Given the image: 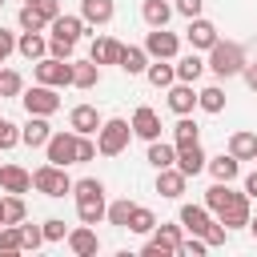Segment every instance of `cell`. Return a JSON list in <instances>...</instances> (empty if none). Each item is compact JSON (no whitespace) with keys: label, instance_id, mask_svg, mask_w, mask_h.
Instances as JSON below:
<instances>
[{"label":"cell","instance_id":"4316f807","mask_svg":"<svg viewBox=\"0 0 257 257\" xmlns=\"http://www.w3.org/2000/svg\"><path fill=\"white\" fill-rule=\"evenodd\" d=\"M205 169L213 173V181H233V177L241 173V161H237L233 153H221V157H209Z\"/></svg>","mask_w":257,"mask_h":257},{"label":"cell","instance_id":"9f6ffc18","mask_svg":"<svg viewBox=\"0 0 257 257\" xmlns=\"http://www.w3.org/2000/svg\"><path fill=\"white\" fill-rule=\"evenodd\" d=\"M249 233H253V237H257V217H253V221H249Z\"/></svg>","mask_w":257,"mask_h":257},{"label":"cell","instance_id":"60d3db41","mask_svg":"<svg viewBox=\"0 0 257 257\" xmlns=\"http://www.w3.org/2000/svg\"><path fill=\"white\" fill-rule=\"evenodd\" d=\"M24 92V76L16 68H0V96H20Z\"/></svg>","mask_w":257,"mask_h":257},{"label":"cell","instance_id":"ab89813d","mask_svg":"<svg viewBox=\"0 0 257 257\" xmlns=\"http://www.w3.org/2000/svg\"><path fill=\"white\" fill-rule=\"evenodd\" d=\"M72 197H76V201L104 197V181H96V177H84V181H76V185H72Z\"/></svg>","mask_w":257,"mask_h":257},{"label":"cell","instance_id":"4dcf8cb0","mask_svg":"<svg viewBox=\"0 0 257 257\" xmlns=\"http://www.w3.org/2000/svg\"><path fill=\"white\" fill-rule=\"evenodd\" d=\"M145 76H149L153 88H169V84L177 80V64H169V60H153V64L145 68Z\"/></svg>","mask_w":257,"mask_h":257},{"label":"cell","instance_id":"2e32d148","mask_svg":"<svg viewBox=\"0 0 257 257\" xmlns=\"http://www.w3.org/2000/svg\"><path fill=\"white\" fill-rule=\"evenodd\" d=\"M185 185H189V177H185L177 165H169V169H157V193H161V197L177 201V197L185 193Z\"/></svg>","mask_w":257,"mask_h":257},{"label":"cell","instance_id":"f546056e","mask_svg":"<svg viewBox=\"0 0 257 257\" xmlns=\"http://www.w3.org/2000/svg\"><path fill=\"white\" fill-rule=\"evenodd\" d=\"M205 68H209V64H205V60L197 56V48H193L189 56H181V60H177V80H189V84H197Z\"/></svg>","mask_w":257,"mask_h":257},{"label":"cell","instance_id":"f35d334b","mask_svg":"<svg viewBox=\"0 0 257 257\" xmlns=\"http://www.w3.org/2000/svg\"><path fill=\"white\" fill-rule=\"evenodd\" d=\"M128 217H133V201H128V197L112 201V205H108V213H104V221H108V225H116V229H128Z\"/></svg>","mask_w":257,"mask_h":257},{"label":"cell","instance_id":"e0dca14e","mask_svg":"<svg viewBox=\"0 0 257 257\" xmlns=\"http://www.w3.org/2000/svg\"><path fill=\"white\" fill-rule=\"evenodd\" d=\"M48 137H52L48 116H32V112H28V124L20 128V141H24L28 149H44V145H48Z\"/></svg>","mask_w":257,"mask_h":257},{"label":"cell","instance_id":"11a10c76","mask_svg":"<svg viewBox=\"0 0 257 257\" xmlns=\"http://www.w3.org/2000/svg\"><path fill=\"white\" fill-rule=\"evenodd\" d=\"M245 80H249V88L257 92V64H253V68H245Z\"/></svg>","mask_w":257,"mask_h":257},{"label":"cell","instance_id":"ba28073f","mask_svg":"<svg viewBox=\"0 0 257 257\" xmlns=\"http://www.w3.org/2000/svg\"><path fill=\"white\" fill-rule=\"evenodd\" d=\"M145 52H149L153 60H173V56L181 52V40H177V32H169V28H153V32L145 36Z\"/></svg>","mask_w":257,"mask_h":257},{"label":"cell","instance_id":"3957f363","mask_svg":"<svg viewBox=\"0 0 257 257\" xmlns=\"http://www.w3.org/2000/svg\"><path fill=\"white\" fill-rule=\"evenodd\" d=\"M72 185H76V181L64 173V165H52V161L32 173V189L44 193V197H64V193H72Z\"/></svg>","mask_w":257,"mask_h":257},{"label":"cell","instance_id":"5b68a950","mask_svg":"<svg viewBox=\"0 0 257 257\" xmlns=\"http://www.w3.org/2000/svg\"><path fill=\"white\" fill-rule=\"evenodd\" d=\"M32 72H36V80H40V84H52V88H68V84H72V60L40 56Z\"/></svg>","mask_w":257,"mask_h":257},{"label":"cell","instance_id":"c3c4849f","mask_svg":"<svg viewBox=\"0 0 257 257\" xmlns=\"http://www.w3.org/2000/svg\"><path fill=\"white\" fill-rule=\"evenodd\" d=\"M12 145H20V128H16L12 120H4V116H0V153H4V149H12Z\"/></svg>","mask_w":257,"mask_h":257},{"label":"cell","instance_id":"91938a15","mask_svg":"<svg viewBox=\"0 0 257 257\" xmlns=\"http://www.w3.org/2000/svg\"><path fill=\"white\" fill-rule=\"evenodd\" d=\"M0 8H4V0H0Z\"/></svg>","mask_w":257,"mask_h":257},{"label":"cell","instance_id":"836d02e7","mask_svg":"<svg viewBox=\"0 0 257 257\" xmlns=\"http://www.w3.org/2000/svg\"><path fill=\"white\" fill-rule=\"evenodd\" d=\"M104 213H108L104 197H92V201H76V217H80L84 225H100V221H104Z\"/></svg>","mask_w":257,"mask_h":257},{"label":"cell","instance_id":"7a4b0ae2","mask_svg":"<svg viewBox=\"0 0 257 257\" xmlns=\"http://www.w3.org/2000/svg\"><path fill=\"white\" fill-rule=\"evenodd\" d=\"M128 141H133V120H120V116L104 120L100 133H96V149H100V157H120V153L128 149Z\"/></svg>","mask_w":257,"mask_h":257},{"label":"cell","instance_id":"cb8c5ba5","mask_svg":"<svg viewBox=\"0 0 257 257\" xmlns=\"http://www.w3.org/2000/svg\"><path fill=\"white\" fill-rule=\"evenodd\" d=\"M173 12H177V8H173L169 0H145V4H141V16H145L149 28H165V24L173 20Z\"/></svg>","mask_w":257,"mask_h":257},{"label":"cell","instance_id":"ac0fdd59","mask_svg":"<svg viewBox=\"0 0 257 257\" xmlns=\"http://www.w3.org/2000/svg\"><path fill=\"white\" fill-rule=\"evenodd\" d=\"M181 225H185V233H197V237H205V229L213 225V213L205 209V205H181V217H177Z\"/></svg>","mask_w":257,"mask_h":257},{"label":"cell","instance_id":"7dc6e473","mask_svg":"<svg viewBox=\"0 0 257 257\" xmlns=\"http://www.w3.org/2000/svg\"><path fill=\"white\" fill-rule=\"evenodd\" d=\"M44 241H68V225L60 217H48L44 221Z\"/></svg>","mask_w":257,"mask_h":257},{"label":"cell","instance_id":"5bb4252c","mask_svg":"<svg viewBox=\"0 0 257 257\" xmlns=\"http://www.w3.org/2000/svg\"><path fill=\"white\" fill-rule=\"evenodd\" d=\"M68 249L76 253V257H92V253H100V237H96V229L92 225H76V229H68Z\"/></svg>","mask_w":257,"mask_h":257},{"label":"cell","instance_id":"9c48e42d","mask_svg":"<svg viewBox=\"0 0 257 257\" xmlns=\"http://www.w3.org/2000/svg\"><path fill=\"white\" fill-rule=\"evenodd\" d=\"M217 221L225 225V229H249V193H233L229 197V205L217 213Z\"/></svg>","mask_w":257,"mask_h":257},{"label":"cell","instance_id":"f1b7e54d","mask_svg":"<svg viewBox=\"0 0 257 257\" xmlns=\"http://www.w3.org/2000/svg\"><path fill=\"white\" fill-rule=\"evenodd\" d=\"M48 28H52V36H64V40H80V32H84V16H64V12H60V16H56Z\"/></svg>","mask_w":257,"mask_h":257},{"label":"cell","instance_id":"603a6c76","mask_svg":"<svg viewBox=\"0 0 257 257\" xmlns=\"http://www.w3.org/2000/svg\"><path fill=\"white\" fill-rule=\"evenodd\" d=\"M100 84V64L88 60H72V88H96Z\"/></svg>","mask_w":257,"mask_h":257},{"label":"cell","instance_id":"1f68e13d","mask_svg":"<svg viewBox=\"0 0 257 257\" xmlns=\"http://www.w3.org/2000/svg\"><path fill=\"white\" fill-rule=\"evenodd\" d=\"M197 108H205V112H225V88L221 84H209V88H201L197 92Z\"/></svg>","mask_w":257,"mask_h":257},{"label":"cell","instance_id":"74e56055","mask_svg":"<svg viewBox=\"0 0 257 257\" xmlns=\"http://www.w3.org/2000/svg\"><path fill=\"white\" fill-rule=\"evenodd\" d=\"M193 141H201L197 120H193V116H177V124H173V145H193Z\"/></svg>","mask_w":257,"mask_h":257},{"label":"cell","instance_id":"b9f144b4","mask_svg":"<svg viewBox=\"0 0 257 257\" xmlns=\"http://www.w3.org/2000/svg\"><path fill=\"white\" fill-rule=\"evenodd\" d=\"M20 225H0V253H20Z\"/></svg>","mask_w":257,"mask_h":257},{"label":"cell","instance_id":"94428289","mask_svg":"<svg viewBox=\"0 0 257 257\" xmlns=\"http://www.w3.org/2000/svg\"><path fill=\"white\" fill-rule=\"evenodd\" d=\"M0 64H4V56H0Z\"/></svg>","mask_w":257,"mask_h":257},{"label":"cell","instance_id":"680465c9","mask_svg":"<svg viewBox=\"0 0 257 257\" xmlns=\"http://www.w3.org/2000/svg\"><path fill=\"white\" fill-rule=\"evenodd\" d=\"M24 4H40V0H24Z\"/></svg>","mask_w":257,"mask_h":257},{"label":"cell","instance_id":"30bf717a","mask_svg":"<svg viewBox=\"0 0 257 257\" xmlns=\"http://www.w3.org/2000/svg\"><path fill=\"white\" fill-rule=\"evenodd\" d=\"M185 36H189V44H193L197 52H209V48L221 40L217 24H213V20H205V16H193V20H189V28H185Z\"/></svg>","mask_w":257,"mask_h":257},{"label":"cell","instance_id":"e575fe53","mask_svg":"<svg viewBox=\"0 0 257 257\" xmlns=\"http://www.w3.org/2000/svg\"><path fill=\"white\" fill-rule=\"evenodd\" d=\"M157 229V213L153 209H145V205H133V217H128V233H141V237H149Z\"/></svg>","mask_w":257,"mask_h":257},{"label":"cell","instance_id":"d6986e66","mask_svg":"<svg viewBox=\"0 0 257 257\" xmlns=\"http://www.w3.org/2000/svg\"><path fill=\"white\" fill-rule=\"evenodd\" d=\"M0 189L4 193H28L32 189V173L20 165H0Z\"/></svg>","mask_w":257,"mask_h":257},{"label":"cell","instance_id":"7bdbcfd3","mask_svg":"<svg viewBox=\"0 0 257 257\" xmlns=\"http://www.w3.org/2000/svg\"><path fill=\"white\" fill-rule=\"evenodd\" d=\"M72 52H76V40H64V36H48V56H56V60H72Z\"/></svg>","mask_w":257,"mask_h":257},{"label":"cell","instance_id":"d4e9b609","mask_svg":"<svg viewBox=\"0 0 257 257\" xmlns=\"http://www.w3.org/2000/svg\"><path fill=\"white\" fill-rule=\"evenodd\" d=\"M16 52L24 56V60H40V56H48V40L40 36V32H20V40H16Z\"/></svg>","mask_w":257,"mask_h":257},{"label":"cell","instance_id":"44dd1931","mask_svg":"<svg viewBox=\"0 0 257 257\" xmlns=\"http://www.w3.org/2000/svg\"><path fill=\"white\" fill-rule=\"evenodd\" d=\"M80 16H84V24H108L112 16H116V4L112 0H80Z\"/></svg>","mask_w":257,"mask_h":257},{"label":"cell","instance_id":"f907efd6","mask_svg":"<svg viewBox=\"0 0 257 257\" xmlns=\"http://www.w3.org/2000/svg\"><path fill=\"white\" fill-rule=\"evenodd\" d=\"M173 8H177V12L185 16V20H193V16H201V8H205V0H177Z\"/></svg>","mask_w":257,"mask_h":257},{"label":"cell","instance_id":"277c9868","mask_svg":"<svg viewBox=\"0 0 257 257\" xmlns=\"http://www.w3.org/2000/svg\"><path fill=\"white\" fill-rule=\"evenodd\" d=\"M20 100H24V112H32V116H52V112L60 108L56 88H52V84H40V80H36L32 88H24Z\"/></svg>","mask_w":257,"mask_h":257},{"label":"cell","instance_id":"db71d44e","mask_svg":"<svg viewBox=\"0 0 257 257\" xmlns=\"http://www.w3.org/2000/svg\"><path fill=\"white\" fill-rule=\"evenodd\" d=\"M245 193H249V197H257V169L245 177Z\"/></svg>","mask_w":257,"mask_h":257},{"label":"cell","instance_id":"f5cc1de1","mask_svg":"<svg viewBox=\"0 0 257 257\" xmlns=\"http://www.w3.org/2000/svg\"><path fill=\"white\" fill-rule=\"evenodd\" d=\"M36 8H40V12H44V16H48V24H52V20H56V16H60V0H40V4H36Z\"/></svg>","mask_w":257,"mask_h":257},{"label":"cell","instance_id":"8d00e7d4","mask_svg":"<svg viewBox=\"0 0 257 257\" xmlns=\"http://www.w3.org/2000/svg\"><path fill=\"white\" fill-rule=\"evenodd\" d=\"M0 201H4V225H20V221H28V205H24L20 193H8V197H0Z\"/></svg>","mask_w":257,"mask_h":257},{"label":"cell","instance_id":"816d5d0a","mask_svg":"<svg viewBox=\"0 0 257 257\" xmlns=\"http://www.w3.org/2000/svg\"><path fill=\"white\" fill-rule=\"evenodd\" d=\"M12 52H16V36H12V32H8V28H0V56H4V60H8V56H12Z\"/></svg>","mask_w":257,"mask_h":257},{"label":"cell","instance_id":"7c38bea8","mask_svg":"<svg viewBox=\"0 0 257 257\" xmlns=\"http://www.w3.org/2000/svg\"><path fill=\"white\" fill-rule=\"evenodd\" d=\"M100 124H104V116L96 112V104H76V108L68 112V128H72V133L92 137V133H100Z\"/></svg>","mask_w":257,"mask_h":257},{"label":"cell","instance_id":"83f0119b","mask_svg":"<svg viewBox=\"0 0 257 257\" xmlns=\"http://www.w3.org/2000/svg\"><path fill=\"white\" fill-rule=\"evenodd\" d=\"M229 153H233L237 161H257V137L245 133V128L233 133V137H229Z\"/></svg>","mask_w":257,"mask_h":257},{"label":"cell","instance_id":"d590c367","mask_svg":"<svg viewBox=\"0 0 257 257\" xmlns=\"http://www.w3.org/2000/svg\"><path fill=\"white\" fill-rule=\"evenodd\" d=\"M16 20H20V32H44V28H48V16H44L36 4H24Z\"/></svg>","mask_w":257,"mask_h":257},{"label":"cell","instance_id":"8992f818","mask_svg":"<svg viewBox=\"0 0 257 257\" xmlns=\"http://www.w3.org/2000/svg\"><path fill=\"white\" fill-rule=\"evenodd\" d=\"M181 233H185L181 221H177V225H157V229H153V241L145 245V257H173L177 245H181Z\"/></svg>","mask_w":257,"mask_h":257},{"label":"cell","instance_id":"8fae6325","mask_svg":"<svg viewBox=\"0 0 257 257\" xmlns=\"http://www.w3.org/2000/svg\"><path fill=\"white\" fill-rule=\"evenodd\" d=\"M165 92H169L165 100H169V108H173L177 116H189V112L197 108V92H193V84H189V80H173Z\"/></svg>","mask_w":257,"mask_h":257},{"label":"cell","instance_id":"6da1fadb","mask_svg":"<svg viewBox=\"0 0 257 257\" xmlns=\"http://www.w3.org/2000/svg\"><path fill=\"white\" fill-rule=\"evenodd\" d=\"M209 72L213 76H221V80H229V76H237V72H245V48L237 44V40H217L213 48H209Z\"/></svg>","mask_w":257,"mask_h":257},{"label":"cell","instance_id":"ffe728a7","mask_svg":"<svg viewBox=\"0 0 257 257\" xmlns=\"http://www.w3.org/2000/svg\"><path fill=\"white\" fill-rule=\"evenodd\" d=\"M149 60H153V56H149L141 44H124V48H120V64H116V68H120V72H128V76H141V72L149 68Z\"/></svg>","mask_w":257,"mask_h":257},{"label":"cell","instance_id":"9a60e30c","mask_svg":"<svg viewBox=\"0 0 257 257\" xmlns=\"http://www.w3.org/2000/svg\"><path fill=\"white\" fill-rule=\"evenodd\" d=\"M133 137H141V141H161V116H157L149 104H141V108L133 112Z\"/></svg>","mask_w":257,"mask_h":257},{"label":"cell","instance_id":"52a82bcc","mask_svg":"<svg viewBox=\"0 0 257 257\" xmlns=\"http://www.w3.org/2000/svg\"><path fill=\"white\" fill-rule=\"evenodd\" d=\"M76 141H80V133H72V128H68V133H52L48 145H44L48 161H52V165H64V169L76 165Z\"/></svg>","mask_w":257,"mask_h":257},{"label":"cell","instance_id":"d6a6232c","mask_svg":"<svg viewBox=\"0 0 257 257\" xmlns=\"http://www.w3.org/2000/svg\"><path fill=\"white\" fill-rule=\"evenodd\" d=\"M229 197H233L229 181H213V185L205 189V209H209V213H221V209L229 205Z\"/></svg>","mask_w":257,"mask_h":257},{"label":"cell","instance_id":"681fc988","mask_svg":"<svg viewBox=\"0 0 257 257\" xmlns=\"http://www.w3.org/2000/svg\"><path fill=\"white\" fill-rule=\"evenodd\" d=\"M225 233H229V229H225L221 221H213V225L205 229V245H209V249H221V245H225Z\"/></svg>","mask_w":257,"mask_h":257},{"label":"cell","instance_id":"484cf974","mask_svg":"<svg viewBox=\"0 0 257 257\" xmlns=\"http://www.w3.org/2000/svg\"><path fill=\"white\" fill-rule=\"evenodd\" d=\"M145 161H149L153 169H169V165H177V145H169V141H149Z\"/></svg>","mask_w":257,"mask_h":257},{"label":"cell","instance_id":"6f0895ef","mask_svg":"<svg viewBox=\"0 0 257 257\" xmlns=\"http://www.w3.org/2000/svg\"><path fill=\"white\" fill-rule=\"evenodd\" d=\"M0 225H4V201H0Z\"/></svg>","mask_w":257,"mask_h":257},{"label":"cell","instance_id":"7402d4cb","mask_svg":"<svg viewBox=\"0 0 257 257\" xmlns=\"http://www.w3.org/2000/svg\"><path fill=\"white\" fill-rule=\"evenodd\" d=\"M120 40H112V36H96L92 40V48H88V56L96 60V64H120Z\"/></svg>","mask_w":257,"mask_h":257},{"label":"cell","instance_id":"4fadbf2b","mask_svg":"<svg viewBox=\"0 0 257 257\" xmlns=\"http://www.w3.org/2000/svg\"><path fill=\"white\" fill-rule=\"evenodd\" d=\"M205 165H209V157H205L201 141H193V145H177V169H181L185 177H197V173H205Z\"/></svg>","mask_w":257,"mask_h":257},{"label":"cell","instance_id":"f6af8a7d","mask_svg":"<svg viewBox=\"0 0 257 257\" xmlns=\"http://www.w3.org/2000/svg\"><path fill=\"white\" fill-rule=\"evenodd\" d=\"M209 245H205V237H197V233H189V237H181V245H177V257H201Z\"/></svg>","mask_w":257,"mask_h":257},{"label":"cell","instance_id":"bcb514c9","mask_svg":"<svg viewBox=\"0 0 257 257\" xmlns=\"http://www.w3.org/2000/svg\"><path fill=\"white\" fill-rule=\"evenodd\" d=\"M96 153H100V149H96V141L80 133V141H76V165H88V161H96Z\"/></svg>","mask_w":257,"mask_h":257},{"label":"cell","instance_id":"ee69618b","mask_svg":"<svg viewBox=\"0 0 257 257\" xmlns=\"http://www.w3.org/2000/svg\"><path fill=\"white\" fill-rule=\"evenodd\" d=\"M20 245L24 249H40L44 245V225H24L20 221Z\"/></svg>","mask_w":257,"mask_h":257}]
</instances>
